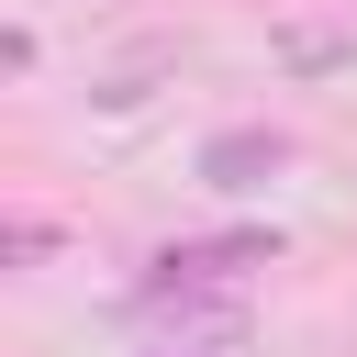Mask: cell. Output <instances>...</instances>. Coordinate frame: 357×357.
Returning <instances> with one entry per match:
<instances>
[{
    "mask_svg": "<svg viewBox=\"0 0 357 357\" xmlns=\"http://www.w3.org/2000/svg\"><path fill=\"white\" fill-rule=\"evenodd\" d=\"M0 257H11V268H33V257H56V223H11V234H0Z\"/></svg>",
    "mask_w": 357,
    "mask_h": 357,
    "instance_id": "cell-4",
    "label": "cell"
},
{
    "mask_svg": "<svg viewBox=\"0 0 357 357\" xmlns=\"http://www.w3.org/2000/svg\"><path fill=\"white\" fill-rule=\"evenodd\" d=\"M167 357H201V346H167Z\"/></svg>",
    "mask_w": 357,
    "mask_h": 357,
    "instance_id": "cell-5",
    "label": "cell"
},
{
    "mask_svg": "<svg viewBox=\"0 0 357 357\" xmlns=\"http://www.w3.org/2000/svg\"><path fill=\"white\" fill-rule=\"evenodd\" d=\"M335 56H357V33H290V67H335Z\"/></svg>",
    "mask_w": 357,
    "mask_h": 357,
    "instance_id": "cell-3",
    "label": "cell"
},
{
    "mask_svg": "<svg viewBox=\"0 0 357 357\" xmlns=\"http://www.w3.org/2000/svg\"><path fill=\"white\" fill-rule=\"evenodd\" d=\"M279 167H290V134H268V123H234V134L201 145V178H212V190H257V178H279Z\"/></svg>",
    "mask_w": 357,
    "mask_h": 357,
    "instance_id": "cell-2",
    "label": "cell"
},
{
    "mask_svg": "<svg viewBox=\"0 0 357 357\" xmlns=\"http://www.w3.org/2000/svg\"><path fill=\"white\" fill-rule=\"evenodd\" d=\"M268 257H279V234H268V223H245V234H201V245H167V257H156V279H145L134 301H145V312H201L223 279H245V268H268Z\"/></svg>",
    "mask_w": 357,
    "mask_h": 357,
    "instance_id": "cell-1",
    "label": "cell"
}]
</instances>
